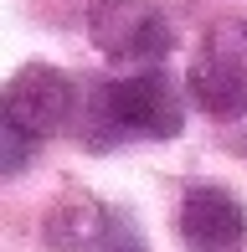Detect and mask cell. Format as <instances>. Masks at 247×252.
Segmentation results:
<instances>
[{
	"instance_id": "cell-1",
	"label": "cell",
	"mask_w": 247,
	"mask_h": 252,
	"mask_svg": "<svg viewBox=\"0 0 247 252\" xmlns=\"http://www.w3.org/2000/svg\"><path fill=\"white\" fill-rule=\"evenodd\" d=\"M93 139H175L185 129L181 88L154 67H139L134 77H114L93 93Z\"/></svg>"
},
{
	"instance_id": "cell-2",
	"label": "cell",
	"mask_w": 247,
	"mask_h": 252,
	"mask_svg": "<svg viewBox=\"0 0 247 252\" xmlns=\"http://www.w3.org/2000/svg\"><path fill=\"white\" fill-rule=\"evenodd\" d=\"M185 93L211 119L247 113V21H211L185 67Z\"/></svg>"
},
{
	"instance_id": "cell-5",
	"label": "cell",
	"mask_w": 247,
	"mask_h": 252,
	"mask_svg": "<svg viewBox=\"0 0 247 252\" xmlns=\"http://www.w3.org/2000/svg\"><path fill=\"white\" fill-rule=\"evenodd\" d=\"M47 242L62 247V252H150L139 237V226L129 221L124 211H114V206L103 201H67L52 211L47 221Z\"/></svg>"
},
{
	"instance_id": "cell-4",
	"label": "cell",
	"mask_w": 247,
	"mask_h": 252,
	"mask_svg": "<svg viewBox=\"0 0 247 252\" xmlns=\"http://www.w3.org/2000/svg\"><path fill=\"white\" fill-rule=\"evenodd\" d=\"M72 113H77L72 77L57 72V67H47V62H26L5 83V119H16L31 139H47V134L67 129Z\"/></svg>"
},
{
	"instance_id": "cell-3",
	"label": "cell",
	"mask_w": 247,
	"mask_h": 252,
	"mask_svg": "<svg viewBox=\"0 0 247 252\" xmlns=\"http://www.w3.org/2000/svg\"><path fill=\"white\" fill-rule=\"evenodd\" d=\"M88 36L119 67H154L175 47V26L154 0H93Z\"/></svg>"
},
{
	"instance_id": "cell-6",
	"label": "cell",
	"mask_w": 247,
	"mask_h": 252,
	"mask_svg": "<svg viewBox=\"0 0 247 252\" xmlns=\"http://www.w3.org/2000/svg\"><path fill=\"white\" fill-rule=\"evenodd\" d=\"M175 226H181L190 252H237L242 237H247V211H242V201L232 196V190L196 180L181 196Z\"/></svg>"
},
{
	"instance_id": "cell-7",
	"label": "cell",
	"mask_w": 247,
	"mask_h": 252,
	"mask_svg": "<svg viewBox=\"0 0 247 252\" xmlns=\"http://www.w3.org/2000/svg\"><path fill=\"white\" fill-rule=\"evenodd\" d=\"M0 134H5V159H0V170H5V175H21L26 159H31V134L21 129L16 119H0Z\"/></svg>"
}]
</instances>
